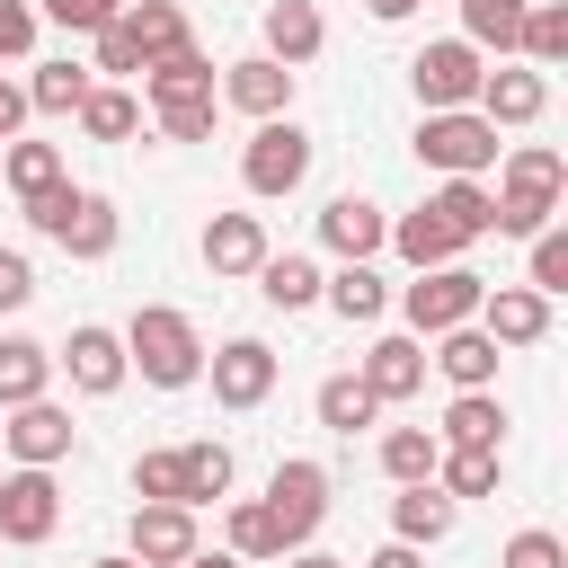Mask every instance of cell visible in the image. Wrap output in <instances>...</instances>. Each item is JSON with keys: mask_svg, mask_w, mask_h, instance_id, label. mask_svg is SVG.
Instances as JSON below:
<instances>
[{"mask_svg": "<svg viewBox=\"0 0 568 568\" xmlns=\"http://www.w3.org/2000/svg\"><path fill=\"white\" fill-rule=\"evenodd\" d=\"M115 337H124V373H142L151 390H186V382H204V337H195V320H186L178 302H142Z\"/></svg>", "mask_w": 568, "mask_h": 568, "instance_id": "6da1fadb", "label": "cell"}, {"mask_svg": "<svg viewBox=\"0 0 568 568\" xmlns=\"http://www.w3.org/2000/svg\"><path fill=\"white\" fill-rule=\"evenodd\" d=\"M559 195H568V160H559L550 142H515V151H506V169H497V186H488V204H497V222H488V231L532 240V231L559 213Z\"/></svg>", "mask_w": 568, "mask_h": 568, "instance_id": "7a4b0ae2", "label": "cell"}, {"mask_svg": "<svg viewBox=\"0 0 568 568\" xmlns=\"http://www.w3.org/2000/svg\"><path fill=\"white\" fill-rule=\"evenodd\" d=\"M142 89H151V115H160L169 142H213V62H204L195 44L160 53V62L142 71Z\"/></svg>", "mask_w": 568, "mask_h": 568, "instance_id": "3957f363", "label": "cell"}, {"mask_svg": "<svg viewBox=\"0 0 568 568\" xmlns=\"http://www.w3.org/2000/svg\"><path fill=\"white\" fill-rule=\"evenodd\" d=\"M417 160L444 169V178H479V169H497V124L479 106H426L417 115Z\"/></svg>", "mask_w": 568, "mask_h": 568, "instance_id": "277c9868", "label": "cell"}, {"mask_svg": "<svg viewBox=\"0 0 568 568\" xmlns=\"http://www.w3.org/2000/svg\"><path fill=\"white\" fill-rule=\"evenodd\" d=\"M479 293H488V275H470L462 257L417 266V284H399V320H408V337H444V328H462L479 311Z\"/></svg>", "mask_w": 568, "mask_h": 568, "instance_id": "5b68a950", "label": "cell"}, {"mask_svg": "<svg viewBox=\"0 0 568 568\" xmlns=\"http://www.w3.org/2000/svg\"><path fill=\"white\" fill-rule=\"evenodd\" d=\"M311 151H320V142H311L293 115H266V124L248 133V151H240V186L275 204V195H293V186L311 178Z\"/></svg>", "mask_w": 568, "mask_h": 568, "instance_id": "8992f818", "label": "cell"}, {"mask_svg": "<svg viewBox=\"0 0 568 568\" xmlns=\"http://www.w3.org/2000/svg\"><path fill=\"white\" fill-rule=\"evenodd\" d=\"M53 524H62V488H53V470L9 462V470H0V541L36 550V541H53Z\"/></svg>", "mask_w": 568, "mask_h": 568, "instance_id": "52a82bcc", "label": "cell"}, {"mask_svg": "<svg viewBox=\"0 0 568 568\" xmlns=\"http://www.w3.org/2000/svg\"><path fill=\"white\" fill-rule=\"evenodd\" d=\"M266 515H275L284 550H302V541L320 532V515H328V470H320V462H275V470H266Z\"/></svg>", "mask_w": 568, "mask_h": 568, "instance_id": "ba28073f", "label": "cell"}, {"mask_svg": "<svg viewBox=\"0 0 568 568\" xmlns=\"http://www.w3.org/2000/svg\"><path fill=\"white\" fill-rule=\"evenodd\" d=\"M479 44H462V36H444V44H417V62H408V80H417V106H470L479 98Z\"/></svg>", "mask_w": 568, "mask_h": 568, "instance_id": "9c48e42d", "label": "cell"}, {"mask_svg": "<svg viewBox=\"0 0 568 568\" xmlns=\"http://www.w3.org/2000/svg\"><path fill=\"white\" fill-rule=\"evenodd\" d=\"M204 373H213V399H222V408H257V399L275 390V373H284V364H275V346H266V337H231V346H213V355H204Z\"/></svg>", "mask_w": 568, "mask_h": 568, "instance_id": "30bf717a", "label": "cell"}, {"mask_svg": "<svg viewBox=\"0 0 568 568\" xmlns=\"http://www.w3.org/2000/svg\"><path fill=\"white\" fill-rule=\"evenodd\" d=\"M71 408H53V399H18L9 408V426H0V453L9 462H36V470H53V462H71Z\"/></svg>", "mask_w": 568, "mask_h": 568, "instance_id": "8fae6325", "label": "cell"}, {"mask_svg": "<svg viewBox=\"0 0 568 568\" xmlns=\"http://www.w3.org/2000/svg\"><path fill=\"white\" fill-rule=\"evenodd\" d=\"M470 320H479L497 346H541V337H550V293H532V284H488Z\"/></svg>", "mask_w": 568, "mask_h": 568, "instance_id": "7c38bea8", "label": "cell"}, {"mask_svg": "<svg viewBox=\"0 0 568 568\" xmlns=\"http://www.w3.org/2000/svg\"><path fill=\"white\" fill-rule=\"evenodd\" d=\"M320 240H328V257H337V266H346V257H382L390 213H382L373 195H328V204H320Z\"/></svg>", "mask_w": 568, "mask_h": 568, "instance_id": "4fadbf2b", "label": "cell"}, {"mask_svg": "<svg viewBox=\"0 0 568 568\" xmlns=\"http://www.w3.org/2000/svg\"><path fill=\"white\" fill-rule=\"evenodd\" d=\"M53 364H62V373H71V390H89V399L124 390V337H115V328H98V320H80V328H71V346H62Z\"/></svg>", "mask_w": 568, "mask_h": 568, "instance_id": "5bb4252c", "label": "cell"}, {"mask_svg": "<svg viewBox=\"0 0 568 568\" xmlns=\"http://www.w3.org/2000/svg\"><path fill=\"white\" fill-rule=\"evenodd\" d=\"M364 390H373L382 408H390V399H417V390H426V337H408V328H399V337H373V346H364Z\"/></svg>", "mask_w": 568, "mask_h": 568, "instance_id": "9a60e30c", "label": "cell"}, {"mask_svg": "<svg viewBox=\"0 0 568 568\" xmlns=\"http://www.w3.org/2000/svg\"><path fill=\"white\" fill-rule=\"evenodd\" d=\"M222 98H231L240 115H257V124H266V115H284V106H293V71H284L275 53H240V62L222 71Z\"/></svg>", "mask_w": 568, "mask_h": 568, "instance_id": "2e32d148", "label": "cell"}, {"mask_svg": "<svg viewBox=\"0 0 568 568\" xmlns=\"http://www.w3.org/2000/svg\"><path fill=\"white\" fill-rule=\"evenodd\" d=\"M426 364H435L453 390H488V382H497V337H488L479 320H462V328H444V337H435V355H426Z\"/></svg>", "mask_w": 568, "mask_h": 568, "instance_id": "e0dca14e", "label": "cell"}, {"mask_svg": "<svg viewBox=\"0 0 568 568\" xmlns=\"http://www.w3.org/2000/svg\"><path fill=\"white\" fill-rule=\"evenodd\" d=\"M488 124H532L541 106H550V80L524 62V71H479V98H470Z\"/></svg>", "mask_w": 568, "mask_h": 568, "instance_id": "ac0fdd59", "label": "cell"}, {"mask_svg": "<svg viewBox=\"0 0 568 568\" xmlns=\"http://www.w3.org/2000/svg\"><path fill=\"white\" fill-rule=\"evenodd\" d=\"M195 550V506H133V559L142 568H178Z\"/></svg>", "mask_w": 568, "mask_h": 568, "instance_id": "d6986e66", "label": "cell"}, {"mask_svg": "<svg viewBox=\"0 0 568 568\" xmlns=\"http://www.w3.org/2000/svg\"><path fill=\"white\" fill-rule=\"evenodd\" d=\"M257 257H266V222L257 213H213L204 222V266L213 275H257Z\"/></svg>", "mask_w": 568, "mask_h": 568, "instance_id": "ffe728a7", "label": "cell"}, {"mask_svg": "<svg viewBox=\"0 0 568 568\" xmlns=\"http://www.w3.org/2000/svg\"><path fill=\"white\" fill-rule=\"evenodd\" d=\"M320 302H328L337 320H355V328H373V320L390 311V284L373 275V257H346L337 275H320Z\"/></svg>", "mask_w": 568, "mask_h": 568, "instance_id": "44dd1931", "label": "cell"}, {"mask_svg": "<svg viewBox=\"0 0 568 568\" xmlns=\"http://www.w3.org/2000/svg\"><path fill=\"white\" fill-rule=\"evenodd\" d=\"M320 44H328V27H320L311 0H266V53H275L284 71H302Z\"/></svg>", "mask_w": 568, "mask_h": 568, "instance_id": "7402d4cb", "label": "cell"}, {"mask_svg": "<svg viewBox=\"0 0 568 568\" xmlns=\"http://www.w3.org/2000/svg\"><path fill=\"white\" fill-rule=\"evenodd\" d=\"M444 532H453V497H444L435 479H408V488L390 497V541H417V550H426V541H444Z\"/></svg>", "mask_w": 568, "mask_h": 568, "instance_id": "603a6c76", "label": "cell"}, {"mask_svg": "<svg viewBox=\"0 0 568 568\" xmlns=\"http://www.w3.org/2000/svg\"><path fill=\"white\" fill-rule=\"evenodd\" d=\"M426 213H435L462 248H470V240H488V222H497V204H488V186H479V178H444V186L426 195Z\"/></svg>", "mask_w": 568, "mask_h": 568, "instance_id": "cb8c5ba5", "label": "cell"}, {"mask_svg": "<svg viewBox=\"0 0 568 568\" xmlns=\"http://www.w3.org/2000/svg\"><path fill=\"white\" fill-rule=\"evenodd\" d=\"M497 479H506V453L497 444H444L435 453V488L444 497H488Z\"/></svg>", "mask_w": 568, "mask_h": 568, "instance_id": "d4e9b609", "label": "cell"}, {"mask_svg": "<svg viewBox=\"0 0 568 568\" xmlns=\"http://www.w3.org/2000/svg\"><path fill=\"white\" fill-rule=\"evenodd\" d=\"M115 18H124V36L142 44V71H151L160 53H178V44H195V36H186V9H178V0H124Z\"/></svg>", "mask_w": 568, "mask_h": 568, "instance_id": "484cf974", "label": "cell"}, {"mask_svg": "<svg viewBox=\"0 0 568 568\" xmlns=\"http://www.w3.org/2000/svg\"><path fill=\"white\" fill-rule=\"evenodd\" d=\"M53 240H62L71 257H106V248H115V204L89 195V186H71V213L53 222Z\"/></svg>", "mask_w": 568, "mask_h": 568, "instance_id": "4316f807", "label": "cell"}, {"mask_svg": "<svg viewBox=\"0 0 568 568\" xmlns=\"http://www.w3.org/2000/svg\"><path fill=\"white\" fill-rule=\"evenodd\" d=\"M44 382H53V346H36V337H0V408L44 399Z\"/></svg>", "mask_w": 568, "mask_h": 568, "instance_id": "83f0119b", "label": "cell"}, {"mask_svg": "<svg viewBox=\"0 0 568 568\" xmlns=\"http://www.w3.org/2000/svg\"><path fill=\"white\" fill-rule=\"evenodd\" d=\"M98 89V71L89 62H36V80H27V106L36 115H80V98Z\"/></svg>", "mask_w": 568, "mask_h": 568, "instance_id": "f1b7e54d", "label": "cell"}, {"mask_svg": "<svg viewBox=\"0 0 568 568\" xmlns=\"http://www.w3.org/2000/svg\"><path fill=\"white\" fill-rule=\"evenodd\" d=\"M80 133H89V142H133V133H142V106H133V89L98 80V89L80 98Z\"/></svg>", "mask_w": 568, "mask_h": 568, "instance_id": "f546056e", "label": "cell"}, {"mask_svg": "<svg viewBox=\"0 0 568 568\" xmlns=\"http://www.w3.org/2000/svg\"><path fill=\"white\" fill-rule=\"evenodd\" d=\"M382 248H399L408 266H453V257H462V240H453V231H444V222H435L426 204H417V213H399Z\"/></svg>", "mask_w": 568, "mask_h": 568, "instance_id": "4dcf8cb0", "label": "cell"}, {"mask_svg": "<svg viewBox=\"0 0 568 568\" xmlns=\"http://www.w3.org/2000/svg\"><path fill=\"white\" fill-rule=\"evenodd\" d=\"M257 293H266L275 311H311V302H320V266L293 257V248H284V257L266 248V257H257Z\"/></svg>", "mask_w": 568, "mask_h": 568, "instance_id": "1f68e13d", "label": "cell"}, {"mask_svg": "<svg viewBox=\"0 0 568 568\" xmlns=\"http://www.w3.org/2000/svg\"><path fill=\"white\" fill-rule=\"evenodd\" d=\"M311 408H320V426H328V435H355V426H373V417H382V399L364 390V373H328Z\"/></svg>", "mask_w": 568, "mask_h": 568, "instance_id": "d6a6232c", "label": "cell"}, {"mask_svg": "<svg viewBox=\"0 0 568 568\" xmlns=\"http://www.w3.org/2000/svg\"><path fill=\"white\" fill-rule=\"evenodd\" d=\"M497 435H506V408H497V390H453V408H444L435 444H497Z\"/></svg>", "mask_w": 568, "mask_h": 568, "instance_id": "836d02e7", "label": "cell"}, {"mask_svg": "<svg viewBox=\"0 0 568 568\" xmlns=\"http://www.w3.org/2000/svg\"><path fill=\"white\" fill-rule=\"evenodd\" d=\"M524 9H532V0H462V44H479V53H515Z\"/></svg>", "mask_w": 568, "mask_h": 568, "instance_id": "e575fe53", "label": "cell"}, {"mask_svg": "<svg viewBox=\"0 0 568 568\" xmlns=\"http://www.w3.org/2000/svg\"><path fill=\"white\" fill-rule=\"evenodd\" d=\"M515 53H524L532 71H559V62H568V9H559V0H532V9H524Z\"/></svg>", "mask_w": 568, "mask_h": 568, "instance_id": "d590c367", "label": "cell"}, {"mask_svg": "<svg viewBox=\"0 0 568 568\" xmlns=\"http://www.w3.org/2000/svg\"><path fill=\"white\" fill-rule=\"evenodd\" d=\"M0 178H9L18 204H27V195H44V186H62V151H53V142H9V151H0Z\"/></svg>", "mask_w": 568, "mask_h": 568, "instance_id": "8d00e7d4", "label": "cell"}, {"mask_svg": "<svg viewBox=\"0 0 568 568\" xmlns=\"http://www.w3.org/2000/svg\"><path fill=\"white\" fill-rule=\"evenodd\" d=\"M435 453H444L435 426H390V435H382V470H390L399 488H408V479H435Z\"/></svg>", "mask_w": 568, "mask_h": 568, "instance_id": "74e56055", "label": "cell"}, {"mask_svg": "<svg viewBox=\"0 0 568 568\" xmlns=\"http://www.w3.org/2000/svg\"><path fill=\"white\" fill-rule=\"evenodd\" d=\"M178 462H186V506L231 497V444H178Z\"/></svg>", "mask_w": 568, "mask_h": 568, "instance_id": "f35d334b", "label": "cell"}, {"mask_svg": "<svg viewBox=\"0 0 568 568\" xmlns=\"http://www.w3.org/2000/svg\"><path fill=\"white\" fill-rule=\"evenodd\" d=\"M231 559H284V532H275L266 497H240L231 506Z\"/></svg>", "mask_w": 568, "mask_h": 568, "instance_id": "ab89813d", "label": "cell"}, {"mask_svg": "<svg viewBox=\"0 0 568 568\" xmlns=\"http://www.w3.org/2000/svg\"><path fill=\"white\" fill-rule=\"evenodd\" d=\"M133 497H142V506H186V462H178V444L133 462Z\"/></svg>", "mask_w": 568, "mask_h": 568, "instance_id": "60d3db41", "label": "cell"}, {"mask_svg": "<svg viewBox=\"0 0 568 568\" xmlns=\"http://www.w3.org/2000/svg\"><path fill=\"white\" fill-rule=\"evenodd\" d=\"M532 293H568V231L559 222H541L532 231V275H524Z\"/></svg>", "mask_w": 568, "mask_h": 568, "instance_id": "b9f144b4", "label": "cell"}, {"mask_svg": "<svg viewBox=\"0 0 568 568\" xmlns=\"http://www.w3.org/2000/svg\"><path fill=\"white\" fill-rule=\"evenodd\" d=\"M89 44H98V62H89V71H106V80H133V71H142V44L124 36V18H106Z\"/></svg>", "mask_w": 568, "mask_h": 568, "instance_id": "7bdbcfd3", "label": "cell"}, {"mask_svg": "<svg viewBox=\"0 0 568 568\" xmlns=\"http://www.w3.org/2000/svg\"><path fill=\"white\" fill-rule=\"evenodd\" d=\"M497 568H568V550H559V532H541V524H524L506 550H497Z\"/></svg>", "mask_w": 568, "mask_h": 568, "instance_id": "ee69618b", "label": "cell"}, {"mask_svg": "<svg viewBox=\"0 0 568 568\" xmlns=\"http://www.w3.org/2000/svg\"><path fill=\"white\" fill-rule=\"evenodd\" d=\"M36 18H53V27H62V36H98V27H106V18H115V0H44V9H36Z\"/></svg>", "mask_w": 568, "mask_h": 568, "instance_id": "f6af8a7d", "label": "cell"}, {"mask_svg": "<svg viewBox=\"0 0 568 568\" xmlns=\"http://www.w3.org/2000/svg\"><path fill=\"white\" fill-rule=\"evenodd\" d=\"M36 0H0V62H18V53H36Z\"/></svg>", "mask_w": 568, "mask_h": 568, "instance_id": "bcb514c9", "label": "cell"}, {"mask_svg": "<svg viewBox=\"0 0 568 568\" xmlns=\"http://www.w3.org/2000/svg\"><path fill=\"white\" fill-rule=\"evenodd\" d=\"M36 302V266H27V248H0V311H27Z\"/></svg>", "mask_w": 568, "mask_h": 568, "instance_id": "7dc6e473", "label": "cell"}, {"mask_svg": "<svg viewBox=\"0 0 568 568\" xmlns=\"http://www.w3.org/2000/svg\"><path fill=\"white\" fill-rule=\"evenodd\" d=\"M36 106H27V89L18 80H0V142H18V124H27Z\"/></svg>", "mask_w": 568, "mask_h": 568, "instance_id": "c3c4849f", "label": "cell"}, {"mask_svg": "<svg viewBox=\"0 0 568 568\" xmlns=\"http://www.w3.org/2000/svg\"><path fill=\"white\" fill-rule=\"evenodd\" d=\"M364 568H426V550H417V541H382Z\"/></svg>", "mask_w": 568, "mask_h": 568, "instance_id": "681fc988", "label": "cell"}, {"mask_svg": "<svg viewBox=\"0 0 568 568\" xmlns=\"http://www.w3.org/2000/svg\"><path fill=\"white\" fill-rule=\"evenodd\" d=\"M178 568H248V559H231V550H204V541H195V550H186Z\"/></svg>", "mask_w": 568, "mask_h": 568, "instance_id": "f907efd6", "label": "cell"}, {"mask_svg": "<svg viewBox=\"0 0 568 568\" xmlns=\"http://www.w3.org/2000/svg\"><path fill=\"white\" fill-rule=\"evenodd\" d=\"M284 568H346V559H328V550H311V541H302V550H284Z\"/></svg>", "mask_w": 568, "mask_h": 568, "instance_id": "816d5d0a", "label": "cell"}, {"mask_svg": "<svg viewBox=\"0 0 568 568\" xmlns=\"http://www.w3.org/2000/svg\"><path fill=\"white\" fill-rule=\"evenodd\" d=\"M364 9H373V18H408L417 0H364Z\"/></svg>", "mask_w": 568, "mask_h": 568, "instance_id": "f5cc1de1", "label": "cell"}, {"mask_svg": "<svg viewBox=\"0 0 568 568\" xmlns=\"http://www.w3.org/2000/svg\"><path fill=\"white\" fill-rule=\"evenodd\" d=\"M89 568H142V559H133V550H115V559H89Z\"/></svg>", "mask_w": 568, "mask_h": 568, "instance_id": "db71d44e", "label": "cell"}, {"mask_svg": "<svg viewBox=\"0 0 568 568\" xmlns=\"http://www.w3.org/2000/svg\"><path fill=\"white\" fill-rule=\"evenodd\" d=\"M0 470H9V453H0Z\"/></svg>", "mask_w": 568, "mask_h": 568, "instance_id": "11a10c76", "label": "cell"}, {"mask_svg": "<svg viewBox=\"0 0 568 568\" xmlns=\"http://www.w3.org/2000/svg\"><path fill=\"white\" fill-rule=\"evenodd\" d=\"M115 9H124V0H115Z\"/></svg>", "mask_w": 568, "mask_h": 568, "instance_id": "9f6ffc18", "label": "cell"}]
</instances>
